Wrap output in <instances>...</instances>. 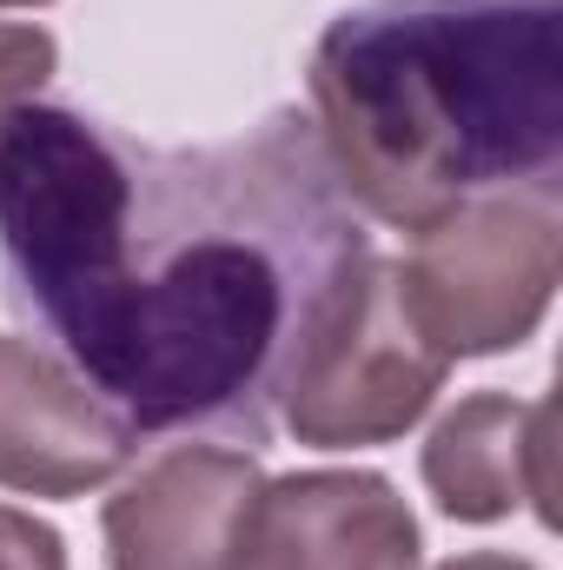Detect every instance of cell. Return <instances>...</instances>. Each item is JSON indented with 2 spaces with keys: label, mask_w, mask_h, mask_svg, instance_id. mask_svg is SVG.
Wrapping results in <instances>:
<instances>
[{
  "label": "cell",
  "mask_w": 563,
  "mask_h": 570,
  "mask_svg": "<svg viewBox=\"0 0 563 570\" xmlns=\"http://www.w3.org/2000/svg\"><path fill=\"white\" fill-rule=\"evenodd\" d=\"M372 259L298 107L213 146L40 100L0 127L7 298L140 438L233 431L253 451Z\"/></svg>",
  "instance_id": "1"
},
{
  "label": "cell",
  "mask_w": 563,
  "mask_h": 570,
  "mask_svg": "<svg viewBox=\"0 0 563 570\" xmlns=\"http://www.w3.org/2000/svg\"><path fill=\"white\" fill-rule=\"evenodd\" d=\"M305 87L345 199L378 226L563 193V0H358Z\"/></svg>",
  "instance_id": "2"
},
{
  "label": "cell",
  "mask_w": 563,
  "mask_h": 570,
  "mask_svg": "<svg viewBox=\"0 0 563 570\" xmlns=\"http://www.w3.org/2000/svg\"><path fill=\"white\" fill-rule=\"evenodd\" d=\"M398 292L424 338L457 358L517 352L563 279V193H491L412 233Z\"/></svg>",
  "instance_id": "3"
},
{
  "label": "cell",
  "mask_w": 563,
  "mask_h": 570,
  "mask_svg": "<svg viewBox=\"0 0 563 570\" xmlns=\"http://www.w3.org/2000/svg\"><path fill=\"white\" fill-rule=\"evenodd\" d=\"M451 358L424 338L398 292V259H372L352 312L312 352L279 419L312 451H365L418 425L444 385Z\"/></svg>",
  "instance_id": "4"
},
{
  "label": "cell",
  "mask_w": 563,
  "mask_h": 570,
  "mask_svg": "<svg viewBox=\"0 0 563 570\" xmlns=\"http://www.w3.org/2000/svg\"><path fill=\"white\" fill-rule=\"evenodd\" d=\"M140 451L127 425L67 358L40 338L0 332V491L87 498L113 484Z\"/></svg>",
  "instance_id": "5"
},
{
  "label": "cell",
  "mask_w": 563,
  "mask_h": 570,
  "mask_svg": "<svg viewBox=\"0 0 563 570\" xmlns=\"http://www.w3.org/2000/svg\"><path fill=\"white\" fill-rule=\"evenodd\" d=\"M266 471L246 444H159L127 464L100 531L113 570H226Z\"/></svg>",
  "instance_id": "6"
},
{
  "label": "cell",
  "mask_w": 563,
  "mask_h": 570,
  "mask_svg": "<svg viewBox=\"0 0 563 570\" xmlns=\"http://www.w3.org/2000/svg\"><path fill=\"white\" fill-rule=\"evenodd\" d=\"M424 538L412 504L378 471L266 478L239 518L226 570H418Z\"/></svg>",
  "instance_id": "7"
},
{
  "label": "cell",
  "mask_w": 563,
  "mask_h": 570,
  "mask_svg": "<svg viewBox=\"0 0 563 570\" xmlns=\"http://www.w3.org/2000/svg\"><path fill=\"white\" fill-rule=\"evenodd\" d=\"M557 405L551 399H511V392H471L457 399L424 438V491L451 524H504L531 511L544 531H557Z\"/></svg>",
  "instance_id": "8"
},
{
  "label": "cell",
  "mask_w": 563,
  "mask_h": 570,
  "mask_svg": "<svg viewBox=\"0 0 563 570\" xmlns=\"http://www.w3.org/2000/svg\"><path fill=\"white\" fill-rule=\"evenodd\" d=\"M53 67H60V40H53L47 27H33V20H0V127H7L27 100H40V87L53 80Z\"/></svg>",
  "instance_id": "9"
},
{
  "label": "cell",
  "mask_w": 563,
  "mask_h": 570,
  "mask_svg": "<svg viewBox=\"0 0 563 570\" xmlns=\"http://www.w3.org/2000/svg\"><path fill=\"white\" fill-rule=\"evenodd\" d=\"M0 570H67V544L33 511L0 504Z\"/></svg>",
  "instance_id": "10"
},
{
  "label": "cell",
  "mask_w": 563,
  "mask_h": 570,
  "mask_svg": "<svg viewBox=\"0 0 563 570\" xmlns=\"http://www.w3.org/2000/svg\"><path fill=\"white\" fill-rule=\"evenodd\" d=\"M437 570H544L531 558H511V551H464V558H444Z\"/></svg>",
  "instance_id": "11"
},
{
  "label": "cell",
  "mask_w": 563,
  "mask_h": 570,
  "mask_svg": "<svg viewBox=\"0 0 563 570\" xmlns=\"http://www.w3.org/2000/svg\"><path fill=\"white\" fill-rule=\"evenodd\" d=\"M7 7H53V0H0V13H7Z\"/></svg>",
  "instance_id": "12"
}]
</instances>
